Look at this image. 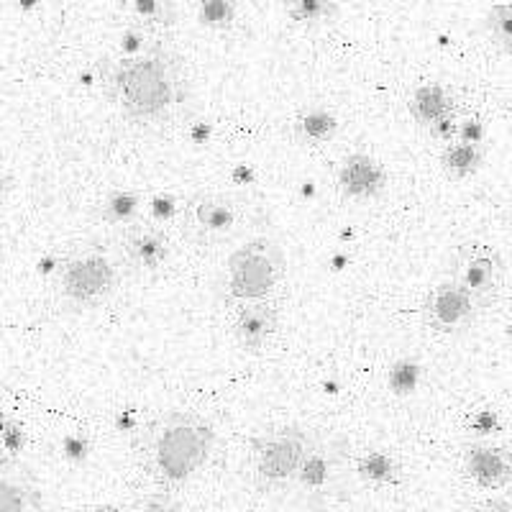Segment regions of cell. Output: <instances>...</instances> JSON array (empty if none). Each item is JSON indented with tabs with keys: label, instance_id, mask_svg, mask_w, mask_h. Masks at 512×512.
I'll return each instance as SVG.
<instances>
[{
	"label": "cell",
	"instance_id": "obj_25",
	"mask_svg": "<svg viewBox=\"0 0 512 512\" xmlns=\"http://www.w3.org/2000/svg\"><path fill=\"white\" fill-rule=\"evenodd\" d=\"M420 369L413 359H402L395 361V367L390 369V390L395 395H408L418 387Z\"/></svg>",
	"mask_w": 512,
	"mask_h": 512
},
{
	"label": "cell",
	"instance_id": "obj_33",
	"mask_svg": "<svg viewBox=\"0 0 512 512\" xmlns=\"http://www.w3.org/2000/svg\"><path fill=\"white\" fill-rule=\"evenodd\" d=\"M8 185H11V180H8V175H6V172H0V195H3V192L8 190Z\"/></svg>",
	"mask_w": 512,
	"mask_h": 512
},
{
	"label": "cell",
	"instance_id": "obj_26",
	"mask_svg": "<svg viewBox=\"0 0 512 512\" xmlns=\"http://www.w3.org/2000/svg\"><path fill=\"white\" fill-rule=\"evenodd\" d=\"M469 431L474 433L477 438H489L495 436V433L502 431V420L495 410L482 408L469 418Z\"/></svg>",
	"mask_w": 512,
	"mask_h": 512
},
{
	"label": "cell",
	"instance_id": "obj_21",
	"mask_svg": "<svg viewBox=\"0 0 512 512\" xmlns=\"http://www.w3.org/2000/svg\"><path fill=\"white\" fill-rule=\"evenodd\" d=\"M141 198L134 190H113L100 203V218L105 223H134L139 216Z\"/></svg>",
	"mask_w": 512,
	"mask_h": 512
},
{
	"label": "cell",
	"instance_id": "obj_1",
	"mask_svg": "<svg viewBox=\"0 0 512 512\" xmlns=\"http://www.w3.org/2000/svg\"><path fill=\"white\" fill-rule=\"evenodd\" d=\"M105 95L121 116L136 126H159L185 108V64L172 49L152 44L139 54H123L103 75Z\"/></svg>",
	"mask_w": 512,
	"mask_h": 512
},
{
	"label": "cell",
	"instance_id": "obj_7",
	"mask_svg": "<svg viewBox=\"0 0 512 512\" xmlns=\"http://www.w3.org/2000/svg\"><path fill=\"white\" fill-rule=\"evenodd\" d=\"M454 280H459L466 290L477 297V303L487 308L500 287V254L484 244L464 246L456 254Z\"/></svg>",
	"mask_w": 512,
	"mask_h": 512
},
{
	"label": "cell",
	"instance_id": "obj_17",
	"mask_svg": "<svg viewBox=\"0 0 512 512\" xmlns=\"http://www.w3.org/2000/svg\"><path fill=\"white\" fill-rule=\"evenodd\" d=\"M484 162L482 144H466V141H448L441 152V167L451 180H469L479 172Z\"/></svg>",
	"mask_w": 512,
	"mask_h": 512
},
{
	"label": "cell",
	"instance_id": "obj_15",
	"mask_svg": "<svg viewBox=\"0 0 512 512\" xmlns=\"http://www.w3.org/2000/svg\"><path fill=\"white\" fill-rule=\"evenodd\" d=\"M408 111L410 116H413V121L425 128L436 126L443 118L459 113L456 111L454 93L448 88H443V85H436V82H431V85H420V88L413 90V95H410L408 100Z\"/></svg>",
	"mask_w": 512,
	"mask_h": 512
},
{
	"label": "cell",
	"instance_id": "obj_34",
	"mask_svg": "<svg viewBox=\"0 0 512 512\" xmlns=\"http://www.w3.org/2000/svg\"><path fill=\"white\" fill-rule=\"evenodd\" d=\"M93 512H121V510H118V507H113V505H100V507H95Z\"/></svg>",
	"mask_w": 512,
	"mask_h": 512
},
{
	"label": "cell",
	"instance_id": "obj_9",
	"mask_svg": "<svg viewBox=\"0 0 512 512\" xmlns=\"http://www.w3.org/2000/svg\"><path fill=\"white\" fill-rule=\"evenodd\" d=\"M280 331V308L269 300L241 303L233 315V338L241 351L256 356L262 354Z\"/></svg>",
	"mask_w": 512,
	"mask_h": 512
},
{
	"label": "cell",
	"instance_id": "obj_10",
	"mask_svg": "<svg viewBox=\"0 0 512 512\" xmlns=\"http://www.w3.org/2000/svg\"><path fill=\"white\" fill-rule=\"evenodd\" d=\"M464 474L479 489H502L512 482V451L487 438L464 448Z\"/></svg>",
	"mask_w": 512,
	"mask_h": 512
},
{
	"label": "cell",
	"instance_id": "obj_13",
	"mask_svg": "<svg viewBox=\"0 0 512 512\" xmlns=\"http://www.w3.org/2000/svg\"><path fill=\"white\" fill-rule=\"evenodd\" d=\"M187 218L195 226V231L208 236V239H218L223 233L231 231L236 226V205L226 195H218V192H205L192 198V203L187 205Z\"/></svg>",
	"mask_w": 512,
	"mask_h": 512
},
{
	"label": "cell",
	"instance_id": "obj_6",
	"mask_svg": "<svg viewBox=\"0 0 512 512\" xmlns=\"http://www.w3.org/2000/svg\"><path fill=\"white\" fill-rule=\"evenodd\" d=\"M479 310H484L477 303V297L466 290L459 280H443L425 295L423 303V320L425 326L436 333H454L466 331L477 320Z\"/></svg>",
	"mask_w": 512,
	"mask_h": 512
},
{
	"label": "cell",
	"instance_id": "obj_18",
	"mask_svg": "<svg viewBox=\"0 0 512 512\" xmlns=\"http://www.w3.org/2000/svg\"><path fill=\"white\" fill-rule=\"evenodd\" d=\"M338 121L331 111L326 108H308V111H300L292 123V134L300 144L308 146H320L331 141L336 136Z\"/></svg>",
	"mask_w": 512,
	"mask_h": 512
},
{
	"label": "cell",
	"instance_id": "obj_19",
	"mask_svg": "<svg viewBox=\"0 0 512 512\" xmlns=\"http://www.w3.org/2000/svg\"><path fill=\"white\" fill-rule=\"evenodd\" d=\"M356 474L369 487H395L400 484V461L387 451H367L356 459Z\"/></svg>",
	"mask_w": 512,
	"mask_h": 512
},
{
	"label": "cell",
	"instance_id": "obj_20",
	"mask_svg": "<svg viewBox=\"0 0 512 512\" xmlns=\"http://www.w3.org/2000/svg\"><path fill=\"white\" fill-rule=\"evenodd\" d=\"M287 18L303 29H320L331 24L338 13L336 0H282Z\"/></svg>",
	"mask_w": 512,
	"mask_h": 512
},
{
	"label": "cell",
	"instance_id": "obj_14",
	"mask_svg": "<svg viewBox=\"0 0 512 512\" xmlns=\"http://www.w3.org/2000/svg\"><path fill=\"white\" fill-rule=\"evenodd\" d=\"M41 495L34 477L16 459L0 472V512H39Z\"/></svg>",
	"mask_w": 512,
	"mask_h": 512
},
{
	"label": "cell",
	"instance_id": "obj_28",
	"mask_svg": "<svg viewBox=\"0 0 512 512\" xmlns=\"http://www.w3.org/2000/svg\"><path fill=\"white\" fill-rule=\"evenodd\" d=\"M62 456L70 464H82L90 456V441L85 436H67L62 441Z\"/></svg>",
	"mask_w": 512,
	"mask_h": 512
},
{
	"label": "cell",
	"instance_id": "obj_32",
	"mask_svg": "<svg viewBox=\"0 0 512 512\" xmlns=\"http://www.w3.org/2000/svg\"><path fill=\"white\" fill-rule=\"evenodd\" d=\"M11 461H13L11 456H8L6 451H3V448H0V472H3V469H6V466L11 464Z\"/></svg>",
	"mask_w": 512,
	"mask_h": 512
},
{
	"label": "cell",
	"instance_id": "obj_5",
	"mask_svg": "<svg viewBox=\"0 0 512 512\" xmlns=\"http://www.w3.org/2000/svg\"><path fill=\"white\" fill-rule=\"evenodd\" d=\"M118 269L103 251H77L57 269V292L70 308H95L113 295Z\"/></svg>",
	"mask_w": 512,
	"mask_h": 512
},
{
	"label": "cell",
	"instance_id": "obj_3",
	"mask_svg": "<svg viewBox=\"0 0 512 512\" xmlns=\"http://www.w3.org/2000/svg\"><path fill=\"white\" fill-rule=\"evenodd\" d=\"M285 272L282 246L269 236H256L228 256L223 267V295L236 305L269 300L285 280Z\"/></svg>",
	"mask_w": 512,
	"mask_h": 512
},
{
	"label": "cell",
	"instance_id": "obj_30",
	"mask_svg": "<svg viewBox=\"0 0 512 512\" xmlns=\"http://www.w3.org/2000/svg\"><path fill=\"white\" fill-rule=\"evenodd\" d=\"M431 131L433 139H441V141H454L456 139V131H459V113L456 116H448L443 121H438L436 126L428 128Z\"/></svg>",
	"mask_w": 512,
	"mask_h": 512
},
{
	"label": "cell",
	"instance_id": "obj_23",
	"mask_svg": "<svg viewBox=\"0 0 512 512\" xmlns=\"http://www.w3.org/2000/svg\"><path fill=\"white\" fill-rule=\"evenodd\" d=\"M198 21L208 31H228L236 21V0H200Z\"/></svg>",
	"mask_w": 512,
	"mask_h": 512
},
{
	"label": "cell",
	"instance_id": "obj_8",
	"mask_svg": "<svg viewBox=\"0 0 512 512\" xmlns=\"http://www.w3.org/2000/svg\"><path fill=\"white\" fill-rule=\"evenodd\" d=\"M341 464H344V448L333 441H318L315 438L292 487L300 489L310 502L323 500L336 489Z\"/></svg>",
	"mask_w": 512,
	"mask_h": 512
},
{
	"label": "cell",
	"instance_id": "obj_16",
	"mask_svg": "<svg viewBox=\"0 0 512 512\" xmlns=\"http://www.w3.org/2000/svg\"><path fill=\"white\" fill-rule=\"evenodd\" d=\"M118 8L134 26L146 31H167L180 18V0H118Z\"/></svg>",
	"mask_w": 512,
	"mask_h": 512
},
{
	"label": "cell",
	"instance_id": "obj_4",
	"mask_svg": "<svg viewBox=\"0 0 512 512\" xmlns=\"http://www.w3.org/2000/svg\"><path fill=\"white\" fill-rule=\"evenodd\" d=\"M315 436L297 423L277 425L251 441V472L254 487L262 495H274L292 487Z\"/></svg>",
	"mask_w": 512,
	"mask_h": 512
},
{
	"label": "cell",
	"instance_id": "obj_24",
	"mask_svg": "<svg viewBox=\"0 0 512 512\" xmlns=\"http://www.w3.org/2000/svg\"><path fill=\"white\" fill-rule=\"evenodd\" d=\"M0 448H3L11 459H18L21 451L26 448L24 425L18 423L16 418H11V415L3 413V410H0Z\"/></svg>",
	"mask_w": 512,
	"mask_h": 512
},
{
	"label": "cell",
	"instance_id": "obj_29",
	"mask_svg": "<svg viewBox=\"0 0 512 512\" xmlns=\"http://www.w3.org/2000/svg\"><path fill=\"white\" fill-rule=\"evenodd\" d=\"M134 512H177V507L169 502L167 495H149L139 500Z\"/></svg>",
	"mask_w": 512,
	"mask_h": 512
},
{
	"label": "cell",
	"instance_id": "obj_27",
	"mask_svg": "<svg viewBox=\"0 0 512 512\" xmlns=\"http://www.w3.org/2000/svg\"><path fill=\"white\" fill-rule=\"evenodd\" d=\"M487 128H484V121L477 116H466L459 118V131H456V139L466 141V144H482Z\"/></svg>",
	"mask_w": 512,
	"mask_h": 512
},
{
	"label": "cell",
	"instance_id": "obj_11",
	"mask_svg": "<svg viewBox=\"0 0 512 512\" xmlns=\"http://www.w3.org/2000/svg\"><path fill=\"white\" fill-rule=\"evenodd\" d=\"M169 239L162 228L152 223H131L121 236L123 262L134 272L152 274L162 269L169 259Z\"/></svg>",
	"mask_w": 512,
	"mask_h": 512
},
{
	"label": "cell",
	"instance_id": "obj_22",
	"mask_svg": "<svg viewBox=\"0 0 512 512\" xmlns=\"http://www.w3.org/2000/svg\"><path fill=\"white\" fill-rule=\"evenodd\" d=\"M484 31L497 52L512 54V3H495L489 8L484 18Z\"/></svg>",
	"mask_w": 512,
	"mask_h": 512
},
{
	"label": "cell",
	"instance_id": "obj_2",
	"mask_svg": "<svg viewBox=\"0 0 512 512\" xmlns=\"http://www.w3.org/2000/svg\"><path fill=\"white\" fill-rule=\"evenodd\" d=\"M216 448L213 425L198 413L172 410L146 425L136 438V454L144 472L162 489L190 482L208 464Z\"/></svg>",
	"mask_w": 512,
	"mask_h": 512
},
{
	"label": "cell",
	"instance_id": "obj_12",
	"mask_svg": "<svg viewBox=\"0 0 512 512\" xmlns=\"http://www.w3.org/2000/svg\"><path fill=\"white\" fill-rule=\"evenodd\" d=\"M336 182L344 198L356 200V203H369L387 190V169L372 154L354 152L338 167Z\"/></svg>",
	"mask_w": 512,
	"mask_h": 512
},
{
	"label": "cell",
	"instance_id": "obj_31",
	"mask_svg": "<svg viewBox=\"0 0 512 512\" xmlns=\"http://www.w3.org/2000/svg\"><path fill=\"white\" fill-rule=\"evenodd\" d=\"M469 512H512V502L502 497H489V500L477 502Z\"/></svg>",
	"mask_w": 512,
	"mask_h": 512
}]
</instances>
